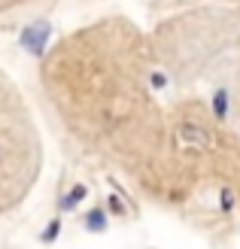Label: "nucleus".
<instances>
[{
	"mask_svg": "<svg viewBox=\"0 0 240 249\" xmlns=\"http://www.w3.org/2000/svg\"><path fill=\"white\" fill-rule=\"evenodd\" d=\"M37 89L67 143L131 192L143 182L167 128L143 24L110 12L64 31L40 55Z\"/></svg>",
	"mask_w": 240,
	"mask_h": 249,
	"instance_id": "1",
	"label": "nucleus"
},
{
	"mask_svg": "<svg viewBox=\"0 0 240 249\" xmlns=\"http://www.w3.org/2000/svg\"><path fill=\"white\" fill-rule=\"evenodd\" d=\"M134 195L210 246L240 237V134L201 91L167 97L164 143Z\"/></svg>",
	"mask_w": 240,
	"mask_h": 249,
	"instance_id": "2",
	"label": "nucleus"
},
{
	"mask_svg": "<svg viewBox=\"0 0 240 249\" xmlns=\"http://www.w3.org/2000/svg\"><path fill=\"white\" fill-rule=\"evenodd\" d=\"M155 76L167 97L201 91L222 61L240 52V9L195 3L161 12L146 28Z\"/></svg>",
	"mask_w": 240,
	"mask_h": 249,
	"instance_id": "3",
	"label": "nucleus"
},
{
	"mask_svg": "<svg viewBox=\"0 0 240 249\" xmlns=\"http://www.w3.org/2000/svg\"><path fill=\"white\" fill-rule=\"evenodd\" d=\"M43 131L28 94L0 64V219L16 213L43 177Z\"/></svg>",
	"mask_w": 240,
	"mask_h": 249,
	"instance_id": "4",
	"label": "nucleus"
},
{
	"mask_svg": "<svg viewBox=\"0 0 240 249\" xmlns=\"http://www.w3.org/2000/svg\"><path fill=\"white\" fill-rule=\"evenodd\" d=\"M201 94L213 113L240 134V52L210 73V79L201 85Z\"/></svg>",
	"mask_w": 240,
	"mask_h": 249,
	"instance_id": "5",
	"label": "nucleus"
},
{
	"mask_svg": "<svg viewBox=\"0 0 240 249\" xmlns=\"http://www.w3.org/2000/svg\"><path fill=\"white\" fill-rule=\"evenodd\" d=\"M146 9L152 12H170V9H180V6H195V3H216V6H234L240 9V0H143Z\"/></svg>",
	"mask_w": 240,
	"mask_h": 249,
	"instance_id": "6",
	"label": "nucleus"
},
{
	"mask_svg": "<svg viewBox=\"0 0 240 249\" xmlns=\"http://www.w3.org/2000/svg\"><path fill=\"white\" fill-rule=\"evenodd\" d=\"M49 3H61V0H0V21L18 16L24 9H37V6H49Z\"/></svg>",
	"mask_w": 240,
	"mask_h": 249,
	"instance_id": "7",
	"label": "nucleus"
}]
</instances>
